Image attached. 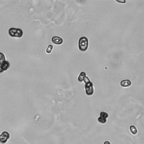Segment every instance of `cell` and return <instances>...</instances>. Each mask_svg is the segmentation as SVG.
<instances>
[{"mask_svg":"<svg viewBox=\"0 0 144 144\" xmlns=\"http://www.w3.org/2000/svg\"><path fill=\"white\" fill-rule=\"evenodd\" d=\"M10 138V134L7 131H4L0 135V143L5 144L7 142Z\"/></svg>","mask_w":144,"mask_h":144,"instance_id":"4","label":"cell"},{"mask_svg":"<svg viewBox=\"0 0 144 144\" xmlns=\"http://www.w3.org/2000/svg\"><path fill=\"white\" fill-rule=\"evenodd\" d=\"M9 34L11 37L21 38L23 35V32L21 29L12 27L9 29Z\"/></svg>","mask_w":144,"mask_h":144,"instance_id":"3","label":"cell"},{"mask_svg":"<svg viewBox=\"0 0 144 144\" xmlns=\"http://www.w3.org/2000/svg\"><path fill=\"white\" fill-rule=\"evenodd\" d=\"M109 117L108 114H107L106 112H102L100 113V117L98 118L97 120L98 121V122H100L101 123H105L107 122V119Z\"/></svg>","mask_w":144,"mask_h":144,"instance_id":"5","label":"cell"},{"mask_svg":"<svg viewBox=\"0 0 144 144\" xmlns=\"http://www.w3.org/2000/svg\"><path fill=\"white\" fill-rule=\"evenodd\" d=\"M83 81L85 83V90L86 93L88 96H91L94 93V88H93V85L92 82L91 81L89 78L87 77L85 78Z\"/></svg>","mask_w":144,"mask_h":144,"instance_id":"1","label":"cell"},{"mask_svg":"<svg viewBox=\"0 0 144 144\" xmlns=\"http://www.w3.org/2000/svg\"><path fill=\"white\" fill-rule=\"evenodd\" d=\"M88 47V39L86 37H80L78 42V48L80 51H86Z\"/></svg>","mask_w":144,"mask_h":144,"instance_id":"2","label":"cell"},{"mask_svg":"<svg viewBox=\"0 0 144 144\" xmlns=\"http://www.w3.org/2000/svg\"><path fill=\"white\" fill-rule=\"evenodd\" d=\"M86 77V73L84 72H82L81 73H80L79 76H78V80L79 81V82H82L83 81V80H84L85 78Z\"/></svg>","mask_w":144,"mask_h":144,"instance_id":"9","label":"cell"},{"mask_svg":"<svg viewBox=\"0 0 144 144\" xmlns=\"http://www.w3.org/2000/svg\"><path fill=\"white\" fill-rule=\"evenodd\" d=\"M104 144H110V142H109V141H105Z\"/></svg>","mask_w":144,"mask_h":144,"instance_id":"12","label":"cell"},{"mask_svg":"<svg viewBox=\"0 0 144 144\" xmlns=\"http://www.w3.org/2000/svg\"><path fill=\"white\" fill-rule=\"evenodd\" d=\"M52 42L56 45H60L63 43V39L60 37L54 36L52 38Z\"/></svg>","mask_w":144,"mask_h":144,"instance_id":"7","label":"cell"},{"mask_svg":"<svg viewBox=\"0 0 144 144\" xmlns=\"http://www.w3.org/2000/svg\"><path fill=\"white\" fill-rule=\"evenodd\" d=\"M52 49H53V46L51 45H49V46H48L47 49H46V52L47 54H51V52L52 51Z\"/></svg>","mask_w":144,"mask_h":144,"instance_id":"11","label":"cell"},{"mask_svg":"<svg viewBox=\"0 0 144 144\" xmlns=\"http://www.w3.org/2000/svg\"><path fill=\"white\" fill-rule=\"evenodd\" d=\"M120 86L123 87H130V86L132 84V82L129 79H125L123 80L120 82Z\"/></svg>","mask_w":144,"mask_h":144,"instance_id":"8","label":"cell"},{"mask_svg":"<svg viewBox=\"0 0 144 144\" xmlns=\"http://www.w3.org/2000/svg\"><path fill=\"white\" fill-rule=\"evenodd\" d=\"M5 56L4 54V53L0 52V73L4 72L2 70V67L4 64V63L6 62Z\"/></svg>","mask_w":144,"mask_h":144,"instance_id":"6","label":"cell"},{"mask_svg":"<svg viewBox=\"0 0 144 144\" xmlns=\"http://www.w3.org/2000/svg\"><path fill=\"white\" fill-rule=\"evenodd\" d=\"M130 129L131 132H132V133L133 134V135H136V134L137 133V128H136V127H135V126H134L133 125L131 126L130 127Z\"/></svg>","mask_w":144,"mask_h":144,"instance_id":"10","label":"cell"}]
</instances>
